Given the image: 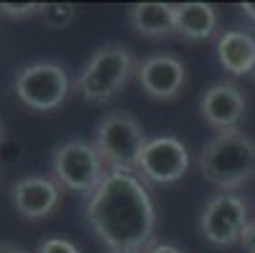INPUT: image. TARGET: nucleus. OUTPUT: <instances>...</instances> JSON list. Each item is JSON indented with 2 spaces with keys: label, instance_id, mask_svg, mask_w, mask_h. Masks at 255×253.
Masks as SVG:
<instances>
[{
  "label": "nucleus",
  "instance_id": "1",
  "mask_svg": "<svg viewBox=\"0 0 255 253\" xmlns=\"http://www.w3.org/2000/svg\"><path fill=\"white\" fill-rule=\"evenodd\" d=\"M86 221L109 251H147L154 246L157 210L136 175L109 172L86 203Z\"/></svg>",
  "mask_w": 255,
  "mask_h": 253
},
{
  "label": "nucleus",
  "instance_id": "2",
  "mask_svg": "<svg viewBox=\"0 0 255 253\" xmlns=\"http://www.w3.org/2000/svg\"><path fill=\"white\" fill-rule=\"evenodd\" d=\"M197 167L207 183L233 193L255 177V139L243 129L217 132L202 147Z\"/></svg>",
  "mask_w": 255,
  "mask_h": 253
},
{
  "label": "nucleus",
  "instance_id": "3",
  "mask_svg": "<svg viewBox=\"0 0 255 253\" xmlns=\"http://www.w3.org/2000/svg\"><path fill=\"white\" fill-rule=\"evenodd\" d=\"M136 74V61L127 46L109 43L94 51L76 79V91L89 104H109Z\"/></svg>",
  "mask_w": 255,
  "mask_h": 253
},
{
  "label": "nucleus",
  "instance_id": "4",
  "mask_svg": "<svg viewBox=\"0 0 255 253\" xmlns=\"http://www.w3.org/2000/svg\"><path fill=\"white\" fill-rule=\"evenodd\" d=\"M147 142L149 137L139 124V119L127 112H112L96 124L94 147L109 172L136 175V167H139Z\"/></svg>",
  "mask_w": 255,
  "mask_h": 253
},
{
  "label": "nucleus",
  "instance_id": "5",
  "mask_svg": "<svg viewBox=\"0 0 255 253\" xmlns=\"http://www.w3.org/2000/svg\"><path fill=\"white\" fill-rule=\"evenodd\" d=\"M51 167L58 185L84 198H91L96 188L104 183V177L109 175L96 147L84 139H71L61 144V147H56Z\"/></svg>",
  "mask_w": 255,
  "mask_h": 253
},
{
  "label": "nucleus",
  "instance_id": "6",
  "mask_svg": "<svg viewBox=\"0 0 255 253\" xmlns=\"http://www.w3.org/2000/svg\"><path fill=\"white\" fill-rule=\"evenodd\" d=\"M71 81L58 63L38 61L15 74V96L33 112H53L68 99Z\"/></svg>",
  "mask_w": 255,
  "mask_h": 253
},
{
  "label": "nucleus",
  "instance_id": "7",
  "mask_svg": "<svg viewBox=\"0 0 255 253\" xmlns=\"http://www.w3.org/2000/svg\"><path fill=\"white\" fill-rule=\"evenodd\" d=\"M250 226V210L243 195L217 193L212 195L200 213V233L207 243L228 248L240 243L245 228Z\"/></svg>",
  "mask_w": 255,
  "mask_h": 253
},
{
  "label": "nucleus",
  "instance_id": "8",
  "mask_svg": "<svg viewBox=\"0 0 255 253\" xmlns=\"http://www.w3.org/2000/svg\"><path fill=\"white\" fill-rule=\"evenodd\" d=\"M190 152L185 142H179L177 137H154L147 142V147L141 152L136 175L152 185H169L177 183L179 177H185Z\"/></svg>",
  "mask_w": 255,
  "mask_h": 253
},
{
  "label": "nucleus",
  "instance_id": "9",
  "mask_svg": "<svg viewBox=\"0 0 255 253\" xmlns=\"http://www.w3.org/2000/svg\"><path fill=\"white\" fill-rule=\"evenodd\" d=\"M136 81L144 89V94H149L152 99L169 101L187 84V71L177 56L157 53L136 66Z\"/></svg>",
  "mask_w": 255,
  "mask_h": 253
},
{
  "label": "nucleus",
  "instance_id": "10",
  "mask_svg": "<svg viewBox=\"0 0 255 253\" xmlns=\"http://www.w3.org/2000/svg\"><path fill=\"white\" fill-rule=\"evenodd\" d=\"M245 96L238 84L233 81H217L212 84L200 99V114L215 132H230L238 129L245 114Z\"/></svg>",
  "mask_w": 255,
  "mask_h": 253
},
{
  "label": "nucleus",
  "instance_id": "11",
  "mask_svg": "<svg viewBox=\"0 0 255 253\" xmlns=\"http://www.w3.org/2000/svg\"><path fill=\"white\" fill-rule=\"evenodd\" d=\"M13 195V205L23 218L30 221H41L58 208L61 203V185L53 183L51 177H41V175H28L20 177L10 190Z\"/></svg>",
  "mask_w": 255,
  "mask_h": 253
},
{
  "label": "nucleus",
  "instance_id": "12",
  "mask_svg": "<svg viewBox=\"0 0 255 253\" xmlns=\"http://www.w3.org/2000/svg\"><path fill=\"white\" fill-rule=\"evenodd\" d=\"M217 61L233 76L255 71V35L248 30H225L217 38Z\"/></svg>",
  "mask_w": 255,
  "mask_h": 253
},
{
  "label": "nucleus",
  "instance_id": "13",
  "mask_svg": "<svg viewBox=\"0 0 255 253\" xmlns=\"http://www.w3.org/2000/svg\"><path fill=\"white\" fill-rule=\"evenodd\" d=\"M127 23L144 38H167L177 33L174 5L169 3H134L127 10Z\"/></svg>",
  "mask_w": 255,
  "mask_h": 253
},
{
  "label": "nucleus",
  "instance_id": "14",
  "mask_svg": "<svg viewBox=\"0 0 255 253\" xmlns=\"http://www.w3.org/2000/svg\"><path fill=\"white\" fill-rule=\"evenodd\" d=\"M217 10L210 3H177L174 5V25L177 33L187 41H207L217 30Z\"/></svg>",
  "mask_w": 255,
  "mask_h": 253
},
{
  "label": "nucleus",
  "instance_id": "15",
  "mask_svg": "<svg viewBox=\"0 0 255 253\" xmlns=\"http://www.w3.org/2000/svg\"><path fill=\"white\" fill-rule=\"evenodd\" d=\"M43 25L51 30H63L66 25H71V20L76 18V5L74 3H43L41 13Z\"/></svg>",
  "mask_w": 255,
  "mask_h": 253
},
{
  "label": "nucleus",
  "instance_id": "16",
  "mask_svg": "<svg viewBox=\"0 0 255 253\" xmlns=\"http://www.w3.org/2000/svg\"><path fill=\"white\" fill-rule=\"evenodd\" d=\"M0 13L8 18H30L41 13V3H0Z\"/></svg>",
  "mask_w": 255,
  "mask_h": 253
},
{
  "label": "nucleus",
  "instance_id": "17",
  "mask_svg": "<svg viewBox=\"0 0 255 253\" xmlns=\"http://www.w3.org/2000/svg\"><path fill=\"white\" fill-rule=\"evenodd\" d=\"M35 253H81V251L66 238H46V241L38 243Z\"/></svg>",
  "mask_w": 255,
  "mask_h": 253
},
{
  "label": "nucleus",
  "instance_id": "18",
  "mask_svg": "<svg viewBox=\"0 0 255 253\" xmlns=\"http://www.w3.org/2000/svg\"><path fill=\"white\" fill-rule=\"evenodd\" d=\"M240 246L245 253H255V221H250V226L245 228L243 238H240Z\"/></svg>",
  "mask_w": 255,
  "mask_h": 253
},
{
  "label": "nucleus",
  "instance_id": "19",
  "mask_svg": "<svg viewBox=\"0 0 255 253\" xmlns=\"http://www.w3.org/2000/svg\"><path fill=\"white\" fill-rule=\"evenodd\" d=\"M147 253H185V251L172 246V243H154V246L147 248Z\"/></svg>",
  "mask_w": 255,
  "mask_h": 253
},
{
  "label": "nucleus",
  "instance_id": "20",
  "mask_svg": "<svg viewBox=\"0 0 255 253\" xmlns=\"http://www.w3.org/2000/svg\"><path fill=\"white\" fill-rule=\"evenodd\" d=\"M0 253H30V251H25L18 243H0Z\"/></svg>",
  "mask_w": 255,
  "mask_h": 253
},
{
  "label": "nucleus",
  "instance_id": "21",
  "mask_svg": "<svg viewBox=\"0 0 255 253\" xmlns=\"http://www.w3.org/2000/svg\"><path fill=\"white\" fill-rule=\"evenodd\" d=\"M240 10L255 23V3H240Z\"/></svg>",
  "mask_w": 255,
  "mask_h": 253
},
{
  "label": "nucleus",
  "instance_id": "22",
  "mask_svg": "<svg viewBox=\"0 0 255 253\" xmlns=\"http://www.w3.org/2000/svg\"><path fill=\"white\" fill-rule=\"evenodd\" d=\"M5 142V124H3V119H0V144Z\"/></svg>",
  "mask_w": 255,
  "mask_h": 253
},
{
  "label": "nucleus",
  "instance_id": "23",
  "mask_svg": "<svg viewBox=\"0 0 255 253\" xmlns=\"http://www.w3.org/2000/svg\"><path fill=\"white\" fill-rule=\"evenodd\" d=\"M106 253H147V251H106Z\"/></svg>",
  "mask_w": 255,
  "mask_h": 253
}]
</instances>
